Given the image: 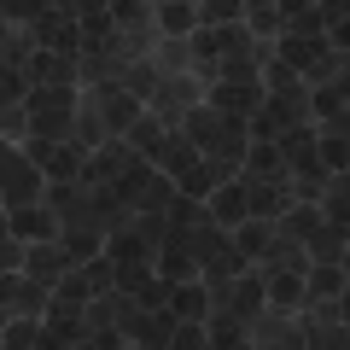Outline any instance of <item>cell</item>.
Returning <instances> with one entry per match:
<instances>
[{
	"label": "cell",
	"instance_id": "obj_1",
	"mask_svg": "<svg viewBox=\"0 0 350 350\" xmlns=\"http://www.w3.org/2000/svg\"><path fill=\"white\" fill-rule=\"evenodd\" d=\"M64 269H70V251L53 245V239H36L24 251V275L29 280H64Z\"/></svg>",
	"mask_w": 350,
	"mask_h": 350
},
{
	"label": "cell",
	"instance_id": "obj_2",
	"mask_svg": "<svg viewBox=\"0 0 350 350\" xmlns=\"http://www.w3.org/2000/svg\"><path fill=\"white\" fill-rule=\"evenodd\" d=\"M170 315L187 327H204V315H211V292L204 286H175L170 292Z\"/></svg>",
	"mask_w": 350,
	"mask_h": 350
},
{
	"label": "cell",
	"instance_id": "obj_3",
	"mask_svg": "<svg viewBox=\"0 0 350 350\" xmlns=\"http://www.w3.org/2000/svg\"><path fill=\"white\" fill-rule=\"evenodd\" d=\"M76 29H82V47H94L100 53L105 41H111V6H76Z\"/></svg>",
	"mask_w": 350,
	"mask_h": 350
},
{
	"label": "cell",
	"instance_id": "obj_4",
	"mask_svg": "<svg viewBox=\"0 0 350 350\" xmlns=\"http://www.w3.org/2000/svg\"><path fill=\"white\" fill-rule=\"evenodd\" d=\"M29 76H36L41 88H70V76H76V64L70 59H59V53H29Z\"/></svg>",
	"mask_w": 350,
	"mask_h": 350
},
{
	"label": "cell",
	"instance_id": "obj_5",
	"mask_svg": "<svg viewBox=\"0 0 350 350\" xmlns=\"http://www.w3.org/2000/svg\"><path fill=\"white\" fill-rule=\"evenodd\" d=\"M234 251H239V257H262V251H275V228H269V222H251V216H245V222H239L234 228Z\"/></svg>",
	"mask_w": 350,
	"mask_h": 350
},
{
	"label": "cell",
	"instance_id": "obj_6",
	"mask_svg": "<svg viewBox=\"0 0 350 350\" xmlns=\"http://www.w3.org/2000/svg\"><path fill=\"white\" fill-rule=\"evenodd\" d=\"M158 163H163L170 175H187V170H199V146H193V140H181V135H163Z\"/></svg>",
	"mask_w": 350,
	"mask_h": 350
},
{
	"label": "cell",
	"instance_id": "obj_7",
	"mask_svg": "<svg viewBox=\"0 0 350 350\" xmlns=\"http://www.w3.org/2000/svg\"><path fill=\"white\" fill-rule=\"evenodd\" d=\"M321 59H327L321 41H292V36H280V64H286V70H304V76H310Z\"/></svg>",
	"mask_w": 350,
	"mask_h": 350
},
{
	"label": "cell",
	"instance_id": "obj_8",
	"mask_svg": "<svg viewBox=\"0 0 350 350\" xmlns=\"http://www.w3.org/2000/svg\"><path fill=\"white\" fill-rule=\"evenodd\" d=\"M211 216H216V228H239L245 222V187H216L211 193Z\"/></svg>",
	"mask_w": 350,
	"mask_h": 350
},
{
	"label": "cell",
	"instance_id": "obj_9",
	"mask_svg": "<svg viewBox=\"0 0 350 350\" xmlns=\"http://www.w3.org/2000/svg\"><path fill=\"white\" fill-rule=\"evenodd\" d=\"M6 234H12V239H53V222H47V211L24 204V211L6 216Z\"/></svg>",
	"mask_w": 350,
	"mask_h": 350
},
{
	"label": "cell",
	"instance_id": "obj_10",
	"mask_svg": "<svg viewBox=\"0 0 350 350\" xmlns=\"http://www.w3.org/2000/svg\"><path fill=\"white\" fill-rule=\"evenodd\" d=\"M123 146H105V152H94V158L82 163V170H76V181H88V187H94V181H111V175H123Z\"/></svg>",
	"mask_w": 350,
	"mask_h": 350
},
{
	"label": "cell",
	"instance_id": "obj_11",
	"mask_svg": "<svg viewBox=\"0 0 350 350\" xmlns=\"http://www.w3.org/2000/svg\"><path fill=\"white\" fill-rule=\"evenodd\" d=\"M262 298L275 304V310H292V304L304 298V280L292 275V269H286V275H280V269H275V280H269V286H262Z\"/></svg>",
	"mask_w": 350,
	"mask_h": 350
},
{
	"label": "cell",
	"instance_id": "obj_12",
	"mask_svg": "<svg viewBox=\"0 0 350 350\" xmlns=\"http://www.w3.org/2000/svg\"><path fill=\"white\" fill-rule=\"evenodd\" d=\"M245 158H251V170H257V175H269V181H286V163H280L275 140H257V146H251Z\"/></svg>",
	"mask_w": 350,
	"mask_h": 350
},
{
	"label": "cell",
	"instance_id": "obj_13",
	"mask_svg": "<svg viewBox=\"0 0 350 350\" xmlns=\"http://www.w3.org/2000/svg\"><path fill=\"white\" fill-rule=\"evenodd\" d=\"M158 24H163V36H193L199 29V12L193 6H158Z\"/></svg>",
	"mask_w": 350,
	"mask_h": 350
},
{
	"label": "cell",
	"instance_id": "obj_14",
	"mask_svg": "<svg viewBox=\"0 0 350 350\" xmlns=\"http://www.w3.org/2000/svg\"><path fill=\"white\" fill-rule=\"evenodd\" d=\"M338 292H345V269L338 262H321L310 275V298H338Z\"/></svg>",
	"mask_w": 350,
	"mask_h": 350
},
{
	"label": "cell",
	"instance_id": "obj_15",
	"mask_svg": "<svg viewBox=\"0 0 350 350\" xmlns=\"http://www.w3.org/2000/svg\"><path fill=\"white\" fill-rule=\"evenodd\" d=\"M105 123H111V129H135L140 123V105L129 100V94H111V100H105Z\"/></svg>",
	"mask_w": 350,
	"mask_h": 350
},
{
	"label": "cell",
	"instance_id": "obj_16",
	"mask_svg": "<svg viewBox=\"0 0 350 350\" xmlns=\"http://www.w3.org/2000/svg\"><path fill=\"white\" fill-rule=\"evenodd\" d=\"M257 310H262V280L239 275V286H234V321H239V315H257Z\"/></svg>",
	"mask_w": 350,
	"mask_h": 350
},
{
	"label": "cell",
	"instance_id": "obj_17",
	"mask_svg": "<svg viewBox=\"0 0 350 350\" xmlns=\"http://www.w3.org/2000/svg\"><path fill=\"white\" fill-rule=\"evenodd\" d=\"M64 251H70V262H94V257H100V234L76 228V234H64Z\"/></svg>",
	"mask_w": 350,
	"mask_h": 350
},
{
	"label": "cell",
	"instance_id": "obj_18",
	"mask_svg": "<svg viewBox=\"0 0 350 350\" xmlns=\"http://www.w3.org/2000/svg\"><path fill=\"white\" fill-rule=\"evenodd\" d=\"M163 350H211V338H204V327L175 321V333H170V345H163Z\"/></svg>",
	"mask_w": 350,
	"mask_h": 350
},
{
	"label": "cell",
	"instance_id": "obj_19",
	"mask_svg": "<svg viewBox=\"0 0 350 350\" xmlns=\"http://www.w3.org/2000/svg\"><path fill=\"white\" fill-rule=\"evenodd\" d=\"M310 245H315V257H321V262H338V251H345V228H333V234H327V228H315Z\"/></svg>",
	"mask_w": 350,
	"mask_h": 350
},
{
	"label": "cell",
	"instance_id": "obj_20",
	"mask_svg": "<svg viewBox=\"0 0 350 350\" xmlns=\"http://www.w3.org/2000/svg\"><path fill=\"white\" fill-rule=\"evenodd\" d=\"M82 280H88V292H111V286H117V269H111V257H94Z\"/></svg>",
	"mask_w": 350,
	"mask_h": 350
},
{
	"label": "cell",
	"instance_id": "obj_21",
	"mask_svg": "<svg viewBox=\"0 0 350 350\" xmlns=\"http://www.w3.org/2000/svg\"><path fill=\"white\" fill-rule=\"evenodd\" d=\"M129 135H135V146H140V152H146V158H158V146H163V129H158V123H152V117H140V123H135V129H129Z\"/></svg>",
	"mask_w": 350,
	"mask_h": 350
},
{
	"label": "cell",
	"instance_id": "obj_22",
	"mask_svg": "<svg viewBox=\"0 0 350 350\" xmlns=\"http://www.w3.org/2000/svg\"><path fill=\"white\" fill-rule=\"evenodd\" d=\"M18 94H24V76H18L12 64H0V111H12Z\"/></svg>",
	"mask_w": 350,
	"mask_h": 350
},
{
	"label": "cell",
	"instance_id": "obj_23",
	"mask_svg": "<svg viewBox=\"0 0 350 350\" xmlns=\"http://www.w3.org/2000/svg\"><path fill=\"white\" fill-rule=\"evenodd\" d=\"M170 280H146V286H140V310H170Z\"/></svg>",
	"mask_w": 350,
	"mask_h": 350
},
{
	"label": "cell",
	"instance_id": "obj_24",
	"mask_svg": "<svg viewBox=\"0 0 350 350\" xmlns=\"http://www.w3.org/2000/svg\"><path fill=\"white\" fill-rule=\"evenodd\" d=\"M123 94H129V100H152V94H158V76H152V70H135V76H129V88H123Z\"/></svg>",
	"mask_w": 350,
	"mask_h": 350
},
{
	"label": "cell",
	"instance_id": "obj_25",
	"mask_svg": "<svg viewBox=\"0 0 350 350\" xmlns=\"http://www.w3.org/2000/svg\"><path fill=\"white\" fill-rule=\"evenodd\" d=\"M0 275H24V245L18 239H0Z\"/></svg>",
	"mask_w": 350,
	"mask_h": 350
},
{
	"label": "cell",
	"instance_id": "obj_26",
	"mask_svg": "<svg viewBox=\"0 0 350 350\" xmlns=\"http://www.w3.org/2000/svg\"><path fill=\"white\" fill-rule=\"evenodd\" d=\"M146 6H129V0H123V6H111V24H123V29H135V24H146Z\"/></svg>",
	"mask_w": 350,
	"mask_h": 350
},
{
	"label": "cell",
	"instance_id": "obj_27",
	"mask_svg": "<svg viewBox=\"0 0 350 350\" xmlns=\"http://www.w3.org/2000/svg\"><path fill=\"white\" fill-rule=\"evenodd\" d=\"M36 333H41V327H29V321L6 327V350H29V345H36Z\"/></svg>",
	"mask_w": 350,
	"mask_h": 350
},
{
	"label": "cell",
	"instance_id": "obj_28",
	"mask_svg": "<svg viewBox=\"0 0 350 350\" xmlns=\"http://www.w3.org/2000/svg\"><path fill=\"white\" fill-rule=\"evenodd\" d=\"M251 29H257V36L280 29V12H275V6H251Z\"/></svg>",
	"mask_w": 350,
	"mask_h": 350
},
{
	"label": "cell",
	"instance_id": "obj_29",
	"mask_svg": "<svg viewBox=\"0 0 350 350\" xmlns=\"http://www.w3.org/2000/svg\"><path fill=\"white\" fill-rule=\"evenodd\" d=\"M193 53H199V59L211 64L216 53H222V47H216V29H193Z\"/></svg>",
	"mask_w": 350,
	"mask_h": 350
},
{
	"label": "cell",
	"instance_id": "obj_30",
	"mask_svg": "<svg viewBox=\"0 0 350 350\" xmlns=\"http://www.w3.org/2000/svg\"><path fill=\"white\" fill-rule=\"evenodd\" d=\"M199 18H239V6L234 0H211V6H193Z\"/></svg>",
	"mask_w": 350,
	"mask_h": 350
},
{
	"label": "cell",
	"instance_id": "obj_31",
	"mask_svg": "<svg viewBox=\"0 0 350 350\" xmlns=\"http://www.w3.org/2000/svg\"><path fill=\"white\" fill-rule=\"evenodd\" d=\"M88 345H94V350H123V333H117V327H100Z\"/></svg>",
	"mask_w": 350,
	"mask_h": 350
},
{
	"label": "cell",
	"instance_id": "obj_32",
	"mask_svg": "<svg viewBox=\"0 0 350 350\" xmlns=\"http://www.w3.org/2000/svg\"><path fill=\"white\" fill-rule=\"evenodd\" d=\"M18 170H24V158H18L12 146H0V181H6V175H18Z\"/></svg>",
	"mask_w": 350,
	"mask_h": 350
},
{
	"label": "cell",
	"instance_id": "obj_33",
	"mask_svg": "<svg viewBox=\"0 0 350 350\" xmlns=\"http://www.w3.org/2000/svg\"><path fill=\"white\" fill-rule=\"evenodd\" d=\"M82 140H94V146L105 140V123H100V117H82Z\"/></svg>",
	"mask_w": 350,
	"mask_h": 350
},
{
	"label": "cell",
	"instance_id": "obj_34",
	"mask_svg": "<svg viewBox=\"0 0 350 350\" xmlns=\"http://www.w3.org/2000/svg\"><path fill=\"white\" fill-rule=\"evenodd\" d=\"M280 350H304V345H298V338H292V345H280Z\"/></svg>",
	"mask_w": 350,
	"mask_h": 350
},
{
	"label": "cell",
	"instance_id": "obj_35",
	"mask_svg": "<svg viewBox=\"0 0 350 350\" xmlns=\"http://www.w3.org/2000/svg\"><path fill=\"white\" fill-rule=\"evenodd\" d=\"M0 239H6V222H0Z\"/></svg>",
	"mask_w": 350,
	"mask_h": 350
},
{
	"label": "cell",
	"instance_id": "obj_36",
	"mask_svg": "<svg viewBox=\"0 0 350 350\" xmlns=\"http://www.w3.org/2000/svg\"><path fill=\"white\" fill-rule=\"evenodd\" d=\"M0 204H6V199H0Z\"/></svg>",
	"mask_w": 350,
	"mask_h": 350
}]
</instances>
